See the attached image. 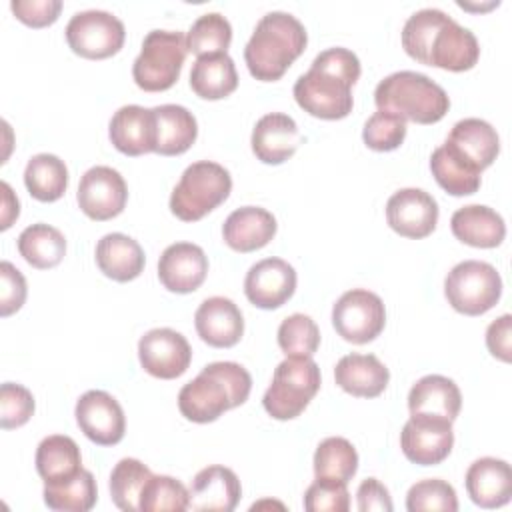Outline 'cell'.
I'll use <instances>...</instances> for the list:
<instances>
[{"instance_id":"cell-1","label":"cell","mask_w":512,"mask_h":512,"mask_svg":"<svg viewBox=\"0 0 512 512\" xmlns=\"http://www.w3.org/2000/svg\"><path fill=\"white\" fill-rule=\"evenodd\" d=\"M402 48L420 64L464 72L480 58L472 30L460 26L440 8L416 10L402 26Z\"/></svg>"},{"instance_id":"cell-2","label":"cell","mask_w":512,"mask_h":512,"mask_svg":"<svg viewBox=\"0 0 512 512\" xmlns=\"http://www.w3.org/2000/svg\"><path fill=\"white\" fill-rule=\"evenodd\" d=\"M360 78L358 56L342 46L322 50L294 84V100L310 116L340 120L352 112V86Z\"/></svg>"},{"instance_id":"cell-3","label":"cell","mask_w":512,"mask_h":512,"mask_svg":"<svg viewBox=\"0 0 512 512\" xmlns=\"http://www.w3.org/2000/svg\"><path fill=\"white\" fill-rule=\"evenodd\" d=\"M252 390L250 372L238 362H212L178 392V408L184 418L206 424L226 410L244 404Z\"/></svg>"},{"instance_id":"cell-4","label":"cell","mask_w":512,"mask_h":512,"mask_svg":"<svg viewBox=\"0 0 512 512\" xmlns=\"http://www.w3.org/2000/svg\"><path fill=\"white\" fill-rule=\"evenodd\" d=\"M308 34L304 24L290 12L274 10L264 14L246 42L244 60L248 72L262 82L284 76L292 62L304 52Z\"/></svg>"},{"instance_id":"cell-5","label":"cell","mask_w":512,"mask_h":512,"mask_svg":"<svg viewBox=\"0 0 512 512\" xmlns=\"http://www.w3.org/2000/svg\"><path fill=\"white\" fill-rule=\"evenodd\" d=\"M378 110L398 114L416 124H434L442 120L450 108L446 90L426 74L400 70L388 74L374 90Z\"/></svg>"},{"instance_id":"cell-6","label":"cell","mask_w":512,"mask_h":512,"mask_svg":"<svg viewBox=\"0 0 512 512\" xmlns=\"http://www.w3.org/2000/svg\"><path fill=\"white\" fill-rule=\"evenodd\" d=\"M232 190L230 172L212 160L190 164L170 194V210L184 222H196L218 208Z\"/></svg>"},{"instance_id":"cell-7","label":"cell","mask_w":512,"mask_h":512,"mask_svg":"<svg viewBox=\"0 0 512 512\" xmlns=\"http://www.w3.org/2000/svg\"><path fill=\"white\" fill-rule=\"evenodd\" d=\"M320 368L310 356H286L264 392V410L276 420H292L304 412L320 388Z\"/></svg>"},{"instance_id":"cell-8","label":"cell","mask_w":512,"mask_h":512,"mask_svg":"<svg viewBox=\"0 0 512 512\" xmlns=\"http://www.w3.org/2000/svg\"><path fill=\"white\" fill-rule=\"evenodd\" d=\"M188 54L186 34L180 30H150L132 64V78L146 92H162L176 84Z\"/></svg>"},{"instance_id":"cell-9","label":"cell","mask_w":512,"mask_h":512,"mask_svg":"<svg viewBox=\"0 0 512 512\" xmlns=\"http://www.w3.org/2000/svg\"><path fill=\"white\" fill-rule=\"evenodd\" d=\"M444 294L456 312L480 316L500 300L502 278L488 262L464 260L446 274Z\"/></svg>"},{"instance_id":"cell-10","label":"cell","mask_w":512,"mask_h":512,"mask_svg":"<svg viewBox=\"0 0 512 512\" xmlns=\"http://www.w3.org/2000/svg\"><path fill=\"white\" fill-rule=\"evenodd\" d=\"M66 42L74 54L102 60L116 54L126 38L124 24L106 10L76 12L66 24Z\"/></svg>"},{"instance_id":"cell-11","label":"cell","mask_w":512,"mask_h":512,"mask_svg":"<svg viewBox=\"0 0 512 512\" xmlns=\"http://www.w3.org/2000/svg\"><path fill=\"white\" fill-rule=\"evenodd\" d=\"M386 324V308L378 294L366 288L344 292L332 306L334 330L352 344L372 342Z\"/></svg>"},{"instance_id":"cell-12","label":"cell","mask_w":512,"mask_h":512,"mask_svg":"<svg viewBox=\"0 0 512 512\" xmlns=\"http://www.w3.org/2000/svg\"><path fill=\"white\" fill-rule=\"evenodd\" d=\"M454 446L452 422L442 416L410 414L400 432V448L404 456L420 466L440 464Z\"/></svg>"},{"instance_id":"cell-13","label":"cell","mask_w":512,"mask_h":512,"mask_svg":"<svg viewBox=\"0 0 512 512\" xmlns=\"http://www.w3.org/2000/svg\"><path fill=\"white\" fill-rule=\"evenodd\" d=\"M76 200L80 210L92 220L118 216L128 200V186L122 174L110 166H92L80 178Z\"/></svg>"},{"instance_id":"cell-14","label":"cell","mask_w":512,"mask_h":512,"mask_svg":"<svg viewBox=\"0 0 512 512\" xmlns=\"http://www.w3.org/2000/svg\"><path fill=\"white\" fill-rule=\"evenodd\" d=\"M138 358L150 376L172 380L188 370L192 348L180 332L172 328H152L138 340Z\"/></svg>"},{"instance_id":"cell-15","label":"cell","mask_w":512,"mask_h":512,"mask_svg":"<svg viewBox=\"0 0 512 512\" xmlns=\"http://www.w3.org/2000/svg\"><path fill=\"white\" fill-rule=\"evenodd\" d=\"M84 436L100 446H114L124 438L126 418L118 400L104 390L84 392L74 408Z\"/></svg>"},{"instance_id":"cell-16","label":"cell","mask_w":512,"mask_h":512,"mask_svg":"<svg viewBox=\"0 0 512 512\" xmlns=\"http://www.w3.org/2000/svg\"><path fill=\"white\" fill-rule=\"evenodd\" d=\"M388 226L404 238H424L438 222V202L422 188H400L386 202Z\"/></svg>"},{"instance_id":"cell-17","label":"cell","mask_w":512,"mask_h":512,"mask_svg":"<svg viewBox=\"0 0 512 512\" xmlns=\"http://www.w3.org/2000/svg\"><path fill=\"white\" fill-rule=\"evenodd\" d=\"M296 290V270L282 258H264L250 266L244 278L246 298L262 310L286 304Z\"/></svg>"},{"instance_id":"cell-18","label":"cell","mask_w":512,"mask_h":512,"mask_svg":"<svg viewBox=\"0 0 512 512\" xmlns=\"http://www.w3.org/2000/svg\"><path fill=\"white\" fill-rule=\"evenodd\" d=\"M208 274V258L198 244L176 242L164 248L158 260V278L166 290L188 294L200 288Z\"/></svg>"},{"instance_id":"cell-19","label":"cell","mask_w":512,"mask_h":512,"mask_svg":"<svg viewBox=\"0 0 512 512\" xmlns=\"http://www.w3.org/2000/svg\"><path fill=\"white\" fill-rule=\"evenodd\" d=\"M466 492L480 508H500L512 498V468L502 458L484 456L466 470Z\"/></svg>"},{"instance_id":"cell-20","label":"cell","mask_w":512,"mask_h":512,"mask_svg":"<svg viewBox=\"0 0 512 512\" xmlns=\"http://www.w3.org/2000/svg\"><path fill=\"white\" fill-rule=\"evenodd\" d=\"M188 508L196 512H232L242 496V486L234 470L226 466L202 468L190 486Z\"/></svg>"},{"instance_id":"cell-21","label":"cell","mask_w":512,"mask_h":512,"mask_svg":"<svg viewBox=\"0 0 512 512\" xmlns=\"http://www.w3.org/2000/svg\"><path fill=\"white\" fill-rule=\"evenodd\" d=\"M194 326L198 336L214 348H230L238 344L244 334L240 308L224 296L206 298L194 314Z\"/></svg>"},{"instance_id":"cell-22","label":"cell","mask_w":512,"mask_h":512,"mask_svg":"<svg viewBox=\"0 0 512 512\" xmlns=\"http://www.w3.org/2000/svg\"><path fill=\"white\" fill-rule=\"evenodd\" d=\"M108 136L114 148L126 156L154 152L156 124L152 108H144L138 104L118 108L110 118Z\"/></svg>"},{"instance_id":"cell-23","label":"cell","mask_w":512,"mask_h":512,"mask_svg":"<svg viewBox=\"0 0 512 512\" xmlns=\"http://www.w3.org/2000/svg\"><path fill=\"white\" fill-rule=\"evenodd\" d=\"M250 144L260 162L282 164L296 152L300 144L298 124L284 112L264 114L252 130Z\"/></svg>"},{"instance_id":"cell-24","label":"cell","mask_w":512,"mask_h":512,"mask_svg":"<svg viewBox=\"0 0 512 512\" xmlns=\"http://www.w3.org/2000/svg\"><path fill=\"white\" fill-rule=\"evenodd\" d=\"M276 228V218L266 208L242 206L224 220L222 238L236 252H254L274 238Z\"/></svg>"},{"instance_id":"cell-25","label":"cell","mask_w":512,"mask_h":512,"mask_svg":"<svg viewBox=\"0 0 512 512\" xmlns=\"http://www.w3.org/2000/svg\"><path fill=\"white\" fill-rule=\"evenodd\" d=\"M336 384L358 398L380 396L390 380L388 368L374 354H346L334 366Z\"/></svg>"},{"instance_id":"cell-26","label":"cell","mask_w":512,"mask_h":512,"mask_svg":"<svg viewBox=\"0 0 512 512\" xmlns=\"http://www.w3.org/2000/svg\"><path fill=\"white\" fill-rule=\"evenodd\" d=\"M446 144L452 146L480 172L488 168L500 152V138L496 128H492V124L482 118L458 120L452 126Z\"/></svg>"},{"instance_id":"cell-27","label":"cell","mask_w":512,"mask_h":512,"mask_svg":"<svg viewBox=\"0 0 512 512\" xmlns=\"http://www.w3.org/2000/svg\"><path fill=\"white\" fill-rule=\"evenodd\" d=\"M450 228L460 242L474 248H496L506 236L504 218L484 204L458 208L450 218Z\"/></svg>"},{"instance_id":"cell-28","label":"cell","mask_w":512,"mask_h":512,"mask_svg":"<svg viewBox=\"0 0 512 512\" xmlns=\"http://www.w3.org/2000/svg\"><path fill=\"white\" fill-rule=\"evenodd\" d=\"M460 408H462L460 388L452 378L442 374L422 376L408 392L410 414L442 416L454 422Z\"/></svg>"},{"instance_id":"cell-29","label":"cell","mask_w":512,"mask_h":512,"mask_svg":"<svg viewBox=\"0 0 512 512\" xmlns=\"http://www.w3.org/2000/svg\"><path fill=\"white\" fill-rule=\"evenodd\" d=\"M144 262L142 246L122 232H110L96 244V264L100 272L116 282L138 278L144 270Z\"/></svg>"},{"instance_id":"cell-30","label":"cell","mask_w":512,"mask_h":512,"mask_svg":"<svg viewBox=\"0 0 512 512\" xmlns=\"http://www.w3.org/2000/svg\"><path fill=\"white\" fill-rule=\"evenodd\" d=\"M156 124L154 152L162 156L184 154L198 136L194 114L180 104H160L152 108Z\"/></svg>"},{"instance_id":"cell-31","label":"cell","mask_w":512,"mask_h":512,"mask_svg":"<svg viewBox=\"0 0 512 512\" xmlns=\"http://www.w3.org/2000/svg\"><path fill=\"white\" fill-rule=\"evenodd\" d=\"M238 86L234 60L224 54L198 56L190 70V88L204 100H220L230 96Z\"/></svg>"},{"instance_id":"cell-32","label":"cell","mask_w":512,"mask_h":512,"mask_svg":"<svg viewBox=\"0 0 512 512\" xmlns=\"http://www.w3.org/2000/svg\"><path fill=\"white\" fill-rule=\"evenodd\" d=\"M36 470L44 484L70 480L82 470L78 444L64 434L46 436L36 448Z\"/></svg>"},{"instance_id":"cell-33","label":"cell","mask_w":512,"mask_h":512,"mask_svg":"<svg viewBox=\"0 0 512 512\" xmlns=\"http://www.w3.org/2000/svg\"><path fill=\"white\" fill-rule=\"evenodd\" d=\"M430 170L436 182L452 196H468L480 188V170L464 160L446 142L430 156Z\"/></svg>"},{"instance_id":"cell-34","label":"cell","mask_w":512,"mask_h":512,"mask_svg":"<svg viewBox=\"0 0 512 512\" xmlns=\"http://www.w3.org/2000/svg\"><path fill=\"white\" fill-rule=\"evenodd\" d=\"M18 252L30 266L48 270L62 262L66 254V238L58 228L38 222L20 232Z\"/></svg>"},{"instance_id":"cell-35","label":"cell","mask_w":512,"mask_h":512,"mask_svg":"<svg viewBox=\"0 0 512 512\" xmlns=\"http://www.w3.org/2000/svg\"><path fill=\"white\" fill-rule=\"evenodd\" d=\"M24 184L32 198L40 202H54L62 198L68 188V168L64 160L54 154H36L24 168Z\"/></svg>"},{"instance_id":"cell-36","label":"cell","mask_w":512,"mask_h":512,"mask_svg":"<svg viewBox=\"0 0 512 512\" xmlns=\"http://www.w3.org/2000/svg\"><path fill=\"white\" fill-rule=\"evenodd\" d=\"M98 500V488L92 472L80 470L64 482L44 484V502L56 512H88Z\"/></svg>"},{"instance_id":"cell-37","label":"cell","mask_w":512,"mask_h":512,"mask_svg":"<svg viewBox=\"0 0 512 512\" xmlns=\"http://www.w3.org/2000/svg\"><path fill=\"white\" fill-rule=\"evenodd\" d=\"M312 464L316 478H330L348 484L358 470V452L350 440L330 436L316 446Z\"/></svg>"},{"instance_id":"cell-38","label":"cell","mask_w":512,"mask_h":512,"mask_svg":"<svg viewBox=\"0 0 512 512\" xmlns=\"http://www.w3.org/2000/svg\"><path fill=\"white\" fill-rule=\"evenodd\" d=\"M152 472L136 458H122L110 472L112 502L124 512L140 510V494Z\"/></svg>"},{"instance_id":"cell-39","label":"cell","mask_w":512,"mask_h":512,"mask_svg":"<svg viewBox=\"0 0 512 512\" xmlns=\"http://www.w3.org/2000/svg\"><path fill=\"white\" fill-rule=\"evenodd\" d=\"M188 52L198 56L224 54L232 42V26L220 12H206L194 20L186 36Z\"/></svg>"},{"instance_id":"cell-40","label":"cell","mask_w":512,"mask_h":512,"mask_svg":"<svg viewBox=\"0 0 512 512\" xmlns=\"http://www.w3.org/2000/svg\"><path fill=\"white\" fill-rule=\"evenodd\" d=\"M190 504L186 486L164 474H152L140 494V512H184Z\"/></svg>"},{"instance_id":"cell-41","label":"cell","mask_w":512,"mask_h":512,"mask_svg":"<svg viewBox=\"0 0 512 512\" xmlns=\"http://www.w3.org/2000/svg\"><path fill=\"white\" fill-rule=\"evenodd\" d=\"M278 346L286 356H314L320 346V328L306 314H290L278 326Z\"/></svg>"},{"instance_id":"cell-42","label":"cell","mask_w":512,"mask_h":512,"mask_svg":"<svg viewBox=\"0 0 512 512\" xmlns=\"http://www.w3.org/2000/svg\"><path fill=\"white\" fill-rule=\"evenodd\" d=\"M406 510L408 512H424V510H440V512H456L458 498L452 484L440 478H426L410 486L406 494Z\"/></svg>"},{"instance_id":"cell-43","label":"cell","mask_w":512,"mask_h":512,"mask_svg":"<svg viewBox=\"0 0 512 512\" xmlns=\"http://www.w3.org/2000/svg\"><path fill=\"white\" fill-rule=\"evenodd\" d=\"M406 138V120L398 114L378 110L374 112L362 130V140L370 150L390 152L396 150Z\"/></svg>"},{"instance_id":"cell-44","label":"cell","mask_w":512,"mask_h":512,"mask_svg":"<svg viewBox=\"0 0 512 512\" xmlns=\"http://www.w3.org/2000/svg\"><path fill=\"white\" fill-rule=\"evenodd\" d=\"M34 396L28 388L14 382L0 386V426L4 430L24 426L34 414Z\"/></svg>"},{"instance_id":"cell-45","label":"cell","mask_w":512,"mask_h":512,"mask_svg":"<svg viewBox=\"0 0 512 512\" xmlns=\"http://www.w3.org/2000/svg\"><path fill=\"white\" fill-rule=\"evenodd\" d=\"M304 508L308 512H346L350 508L346 482L316 478L304 492Z\"/></svg>"},{"instance_id":"cell-46","label":"cell","mask_w":512,"mask_h":512,"mask_svg":"<svg viewBox=\"0 0 512 512\" xmlns=\"http://www.w3.org/2000/svg\"><path fill=\"white\" fill-rule=\"evenodd\" d=\"M26 278L8 260L0 264V316H10L22 308L26 300Z\"/></svg>"},{"instance_id":"cell-47","label":"cell","mask_w":512,"mask_h":512,"mask_svg":"<svg viewBox=\"0 0 512 512\" xmlns=\"http://www.w3.org/2000/svg\"><path fill=\"white\" fill-rule=\"evenodd\" d=\"M10 8L14 16L32 28H42L56 22L62 2L60 0H12Z\"/></svg>"},{"instance_id":"cell-48","label":"cell","mask_w":512,"mask_h":512,"mask_svg":"<svg viewBox=\"0 0 512 512\" xmlns=\"http://www.w3.org/2000/svg\"><path fill=\"white\" fill-rule=\"evenodd\" d=\"M486 346L490 354L502 362L512 360V316L502 314L486 328Z\"/></svg>"},{"instance_id":"cell-49","label":"cell","mask_w":512,"mask_h":512,"mask_svg":"<svg viewBox=\"0 0 512 512\" xmlns=\"http://www.w3.org/2000/svg\"><path fill=\"white\" fill-rule=\"evenodd\" d=\"M356 500H358V510L360 512H392V498L388 488L376 480V478H366L356 490Z\"/></svg>"},{"instance_id":"cell-50","label":"cell","mask_w":512,"mask_h":512,"mask_svg":"<svg viewBox=\"0 0 512 512\" xmlns=\"http://www.w3.org/2000/svg\"><path fill=\"white\" fill-rule=\"evenodd\" d=\"M0 190H2V212H0V228L6 230L12 226V222L18 218L20 214V202L14 196L12 188L8 182H0Z\"/></svg>"}]
</instances>
